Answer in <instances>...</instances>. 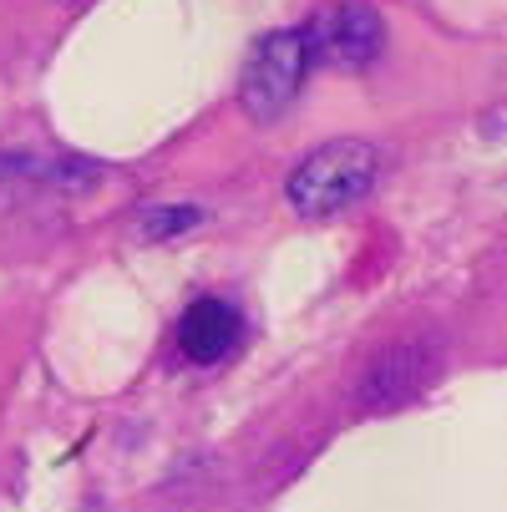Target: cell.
Segmentation results:
<instances>
[{
    "label": "cell",
    "mask_w": 507,
    "mask_h": 512,
    "mask_svg": "<svg viewBox=\"0 0 507 512\" xmlns=\"http://www.w3.org/2000/svg\"><path fill=\"white\" fill-rule=\"evenodd\" d=\"M381 178H386V153L376 148V142L335 137L284 178V198L300 218H335L355 203H366Z\"/></svg>",
    "instance_id": "cell-1"
},
{
    "label": "cell",
    "mask_w": 507,
    "mask_h": 512,
    "mask_svg": "<svg viewBox=\"0 0 507 512\" xmlns=\"http://www.w3.org/2000/svg\"><path fill=\"white\" fill-rule=\"evenodd\" d=\"M305 71H310V51L300 31H269L249 61H244V77H239V107L254 122H279L289 107L300 102L305 87Z\"/></svg>",
    "instance_id": "cell-2"
},
{
    "label": "cell",
    "mask_w": 507,
    "mask_h": 512,
    "mask_svg": "<svg viewBox=\"0 0 507 512\" xmlns=\"http://www.w3.org/2000/svg\"><path fill=\"white\" fill-rule=\"evenodd\" d=\"M305 36L310 66H335V71H366L386 51V21L371 6H325Z\"/></svg>",
    "instance_id": "cell-3"
},
{
    "label": "cell",
    "mask_w": 507,
    "mask_h": 512,
    "mask_svg": "<svg viewBox=\"0 0 507 512\" xmlns=\"http://www.w3.org/2000/svg\"><path fill=\"white\" fill-rule=\"evenodd\" d=\"M437 376H442V350L437 345L431 340H396L366 365V376L355 386V406L396 411V406L416 401Z\"/></svg>",
    "instance_id": "cell-4"
},
{
    "label": "cell",
    "mask_w": 507,
    "mask_h": 512,
    "mask_svg": "<svg viewBox=\"0 0 507 512\" xmlns=\"http://www.w3.org/2000/svg\"><path fill=\"white\" fill-rule=\"evenodd\" d=\"M102 173L82 158H16V153H0V208L21 203L31 193H82L92 188Z\"/></svg>",
    "instance_id": "cell-5"
},
{
    "label": "cell",
    "mask_w": 507,
    "mask_h": 512,
    "mask_svg": "<svg viewBox=\"0 0 507 512\" xmlns=\"http://www.w3.org/2000/svg\"><path fill=\"white\" fill-rule=\"evenodd\" d=\"M244 340V315L229 300H193L178 320V350L193 365H219L224 355H234V345Z\"/></svg>",
    "instance_id": "cell-6"
},
{
    "label": "cell",
    "mask_w": 507,
    "mask_h": 512,
    "mask_svg": "<svg viewBox=\"0 0 507 512\" xmlns=\"http://www.w3.org/2000/svg\"><path fill=\"white\" fill-rule=\"evenodd\" d=\"M198 224H203V208H193V203H173V208L142 213L137 234H142V239H173V234H188V229H198Z\"/></svg>",
    "instance_id": "cell-7"
}]
</instances>
